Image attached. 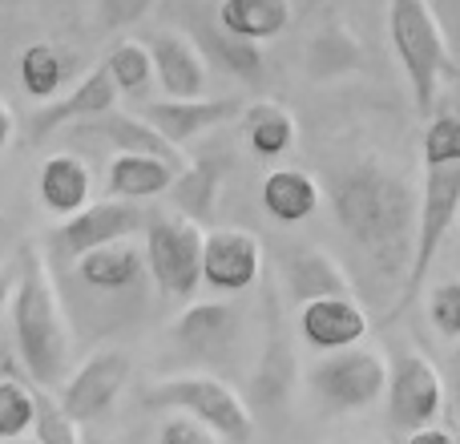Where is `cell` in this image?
<instances>
[{
  "mask_svg": "<svg viewBox=\"0 0 460 444\" xmlns=\"http://www.w3.org/2000/svg\"><path fill=\"white\" fill-rule=\"evenodd\" d=\"M174 340L199 360H223L243 340V311L234 303H194L174 319Z\"/></svg>",
  "mask_w": 460,
  "mask_h": 444,
  "instance_id": "2e32d148",
  "label": "cell"
},
{
  "mask_svg": "<svg viewBox=\"0 0 460 444\" xmlns=\"http://www.w3.org/2000/svg\"><path fill=\"white\" fill-rule=\"evenodd\" d=\"M295 348L283 332V315H279V299L275 291H267V340H262V351L254 360V372H251V413L259 416H279L287 413L295 396Z\"/></svg>",
  "mask_w": 460,
  "mask_h": 444,
  "instance_id": "30bf717a",
  "label": "cell"
},
{
  "mask_svg": "<svg viewBox=\"0 0 460 444\" xmlns=\"http://www.w3.org/2000/svg\"><path fill=\"white\" fill-rule=\"evenodd\" d=\"M283 279L299 307L315 299H332V295H351L348 271L319 246H291L283 254Z\"/></svg>",
  "mask_w": 460,
  "mask_h": 444,
  "instance_id": "ffe728a7",
  "label": "cell"
},
{
  "mask_svg": "<svg viewBox=\"0 0 460 444\" xmlns=\"http://www.w3.org/2000/svg\"><path fill=\"white\" fill-rule=\"evenodd\" d=\"M129 372H134V364H129L126 351H93L77 372L65 376L57 400H61V408L77 424L97 421V416L110 413L113 400L121 396V388L129 384Z\"/></svg>",
  "mask_w": 460,
  "mask_h": 444,
  "instance_id": "8fae6325",
  "label": "cell"
},
{
  "mask_svg": "<svg viewBox=\"0 0 460 444\" xmlns=\"http://www.w3.org/2000/svg\"><path fill=\"white\" fill-rule=\"evenodd\" d=\"M364 65V53H359L356 37H351L343 24H327L307 49V73L311 77H340V73H351Z\"/></svg>",
  "mask_w": 460,
  "mask_h": 444,
  "instance_id": "f1b7e54d",
  "label": "cell"
},
{
  "mask_svg": "<svg viewBox=\"0 0 460 444\" xmlns=\"http://www.w3.org/2000/svg\"><path fill=\"white\" fill-rule=\"evenodd\" d=\"M158 444H218L215 432L207 424H199L194 416H174V421L162 424V437Z\"/></svg>",
  "mask_w": 460,
  "mask_h": 444,
  "instance_id": "d590c367",
  "label": "cell"
},
{
  "mask_svg": "<svg viewBox=\"0 0 460 444\" xmlns=\"http://www.w3.org/2000/svg\"><path fill=\"white\" fill-rule=\"evenodd\" d=\"M388 40L408 81L412 105L424 121L440 93V73L448 65V45L429 0H388Z\"/></svg>",
  "mask_w": 460,
  "mask_h": 444,
  "instance_id": "3957f363",
  "label": "cell"
},
{
  "mask_svg": "<svg viewBox=\"0 0 460 444\" xmlns=\"http://www.w3.org/2000/svg\"><path fill=\"white\" fill-rule=\"evenodd\" d=\"M262 275V243L251 230L215 226L202 246V283L218 295H243Z\"/></svg>",
  "mask_w": 460,
  "mask_h": 444,
  "instance_id": "7c38bea8",
  "label": "cell"
},
{
  "mask_svg": "<svg viewBox=\"0 0 460 444\" xmlns=\"http://www.w3.org/2000/svg\"><path fill=\"white\" fill-rule=\"evenodd\" d=\"M243 134L254 158H283L295 146V118L279 102H254L243 110Z\"/></svg>",
  "mask_w": 460,
  "mask_h": 444,
  "instance_id": "4316f807",
  "label": "cell"
},
{
  "mask_svg": "<svg viewBox=\"0 0 460 444\" xmlns=\"http://www.w3.org/2000/svg\"><path fill=\"white\" fill-rule=\"evenodd\" d=\"M8 138H13V113H8V105L0 102V150L8 146Z\"/></svg>",
  "mask_w": 460,
  "mask_h": 444,
  "instance_id": "f35d334b",
  "label": "cell"
},
{
  "mask_svg": "<svg viewBox=\"0 0 460 444\" xmlns=\"http://www.w3.org/2000/svg\"><path fill=\"white\" fill-rule=\"evenodd\" d=\"M154 8V0H97V21L105 32H118L137 24Z\"/></svg>",
  "mask_w": 460,
  "mask_h": 444,
  "instance_id": "e575fe53",
  "label": "cell"
},
{
  "mask_svg": "<svg viewBox=\"0 0 460 444\" xmlns=\"http://www.w3.org/2000/svg\"><path fill=\"white\" fill-rule=\"evenodd\" d=\"M445 392L453 396V413H456V429H460V348L448 356V364H445Z\"/></svg>",
  "mask_w": 460,
  "mask_h": 444,
  "instance_id": "8d00e7d4",
  "label": "cell"
},
{
  "mask_svg": "<svg viewBox=\"0 0 460 444\" xmlns=\"http://www.w3.org/2000/svg\"><path fill=\"white\" fill-rule=\"evenodd\" d=\"M13 340L32 384L49 392L61 388L73 360V332L57 283L49 275V262L37 246L21 251V271L13 287Z\"/></svg>",
  "mask_w": 460,
  "mask_h": 444,
  "instance_id": "7a4b0ae2",
  "label": "cell"
},
{
  "mask_svg": "<svg viewBox=\"0 0 460 444\" xmlns=\"http://www.w3.org/2000/svg\"><path fill=\"white\" fill-rule=\"evenodd\" d=\"M154 77L166 97H202L207 93V57L199 53L190 37L182 32H158L150 40Z\"/></svg>",
  "mask_w": 460,
  "mask_h": 444,
  "instance_id": "ac0fdd59",
  "label": "cell"
},
{
  "mask_svg": "<svg viewBox=\"0 0 460 444\" xmlns=\"http://www.w3.org/2000/svg\"><path fill=\"white\" fill-rule=\"evenodd\" d=\"M429 319L445 340H460V279H445L429 295Z\"/></svg>",
  "mask_w": 460,
  "mask_h": 444,
  "instance_id": "836d02e7",
  "label": "cell"
},
{
  "mask_svg": "<svg viewBox=\"0 0 460 444\" xmlns=\"http://www.w3.org/2000/svg\"><path fill=\"white\" fill-rule=\"evenodd\" d=\"M190 40L199 45V53L207 57V61H215L223 73H230V77H238V81H246V85H259L262 73H267L259 45H254V40L234 37V32H226L223 24H218V16L210 21V16L194 13L190 16Z\"/></svg>",
  "mask_w": 460,
  "mask_h": 444,
  "instance_id": "44dd1931",
  "label": "cell"
},
{
  "mask_svg": "<svg viewBox=\"0 0 460 444\" xmlns=\"http://www.w3.org/2000/svg\"><path fill=\"white\" fill-rule=\"evenodd\" d=\"M37 421H32V432H37V444H81L77 421L61 408V400L53 396L49 388H37Z\"/></svg>",
  "mask_w": 460,
  "mask_h": 444,
  "instance_id": "1f68e13d",
  "label": "cell"
},
{
  "mask_svg": "<svg viewBox=\"0 0 460 444\" xmlns=\"http://www.w3.org/2000/svg\"><path fill=\"white\" fill-rule=\"evenodd\" d=\"M13 287H16V275L13 271H0V307L13 299Z\"/></svg>",
  "mask_w": 460,
  "mask_h": 444,
  "instance_id": "ab89813d",
  "label": "cell"
},
{
  "mask_svg": "<svg viewBox=\"0 0 460 444\" xmlns=\"http://www.w3.org/2000/svg\"><path fill=\"white\" fill-rule=\"evenodd\" d=\"M0 4H13V0H0Z\"/></svg>",
  "mask_w": 460,
  "mask_h": 444,
  "instance_id": "7bdbcfd3",
  "label": "cell"
},
{
  "mask_svg": "<svg viewBox=\"0 0 460 444\" xmlns=\"http://www.w3.org/2000/svg\"><path fill=\"white\" fill-rule=\"evenodd\" d=\"M0 444H29V440H0ZM32 444H37V440H32Z\"/></svg>",
  "mask_w": 460,
  "mask_h": 444,
  "instance_id": "b9f144b4",
  "label": "cell"
},
{
  "mask_svg": "<svg viewBox=\"0 0 460 444\" xmlns=\"http://www.w3.org/2000/svg\"><path fill=\"white\" fill-rule=\"evenodd\" d=\"M456 218H460V162H424L416 254H412V271H408V283H404V295H400L396 311L412 307V299L424 291V283H429V275H432V262H437V254H440V243L448 238Z\"/></svg>",
  "mask_w": 460,
  "mask_h": 444,
  "instance_id": "5b68a950",
  "label": "cell"
},
{
  "mask_svg": "<svg viewBox=\"0 0 460 444\" xmlns=\"http://www.w3.org/2000/svg\"><path fill=\"white\" fill-rule=\"evenodd\" d=\"M81 444H118V440H110V437H85Z\"/></svg>",
  "mask_w": 460,
  "mask_h": 444,
  "instance_id": "60d3db41",
  "label": "cell"
},
{
  "mask_svg": "<svg viewBox=\"0 0 460 444\" xmlns=\"http://www.w3.org/2000/svg\"><path fill=\"white\" fill-rule=\"evenodd\" d=\"M424 162H460V113H432L429 118Z\"/></svg>",
  "mask_w": 460,
  "mask_h": 444,
  "instance_id": "d6a6232c",
  "label": "cell"
},
{
  "mask_svg": "<svg viewBox=\"0 0 460 444\" xmlns=\"http://www.w3.org/2000/svg\"><path fill=\"white\" fill-rule=\"evenodd\" d=\"M146 408H166V413L194 416L199 424H207L215 437L223 440H251L254 432V413L226 380L210 372H178L170 380H158L154 388L142 392Z\"/></svg>",
  "mask_w": 460,
  "mask_h": 444,
  "instance_id": "277c9868",
  "label": "cell"
},
{
  "mask_svg": "<svg viewBox=\"0 0 460 444\" xmlns=\"http://www.w3.org/2000/svg\"><path fill=\"white\" fill-rule=\"evenodd\" d=\"M207 230L186 215H158L146 222V267L166 299L186 303L202 287Z\"/></svg>",
  "mask_w": 460,
  "mask_h": 444,
  "instance_id": "8992f818",
  "label": "cell"
},
{
  "mask_svg": "<svg viewBox=\"0 0 460 444\" xmlns=\"http://www.w3.org/2000/svg\"><path fill=\"white\" fill-rule=\"evenodd\" d=\"M146 271H150L146 267V246H137L134 238L97 246V251H89L77 259V279L89 287V291H102V295L134 291V287H142Z\"/></svg>",
  "mask_w": 460,
  "mask_h": 444,
  "instance_id": "d6986e66",
  "label": "cell"
},
{
  "mask_svg": "<svg viewBox=\"0 0 460 444\" xmlns=\"http://www.w3.org/2000/svg\"><path fill=\"white\" fill-rule=\"evenodd\" d=\"M408 444H460V437L448 429H420L408 437Z\"/></svg>",
  "mask_w": 460,
  "mask_h": 444,
  "instance_id": "74e56055",
  "label": "cell"
},
{
  "mask_svg": "<svg viewBox=\"0 0 460 444\" xmlns=\"http://www.w3.org/2000/svg\"><path fill=\"white\" fill-rule=\"evenodd\" d=\"M311 396L327 408V413H364L388 392V364L380 351L372 348H343L327 351L323 360H315L307 372Z\"/></svg>",
  "mask_w": 460,
  "mask_h": 444,
  "instance_id": "52a82bcc",
  "label": "cell"
},
{
  "mask_svg": "<svg viewBox=\"0 0 460 444\" xmlns=\"http://www.w3.org/2000/svg\"><path fill=\"white\" fill-rule=\"evenodd\" d=\"M223 174H226V158H215V154H202V158L186 162V170L170 186V202H174L178 215H186L190 222H199V226L215 218Z\"/></svg>",
  "mask_w": 460,
  "mask_h": 444,
  "instance_id": "d4e9b609",
  "label": "cell"
},
{
  "mask_svg": "<svg viewBox=\"0 0 460 444\" xmlns=\"http://www.w3.org/2000/svg\"><path fill=\"white\" fill-rule=\"evenodd\" d=\"M367 327H372V319L356 295H332V299H315L299 307V335L315 351L356 348L367 335Z\"/></svg>",
  "mask_w": 460,
  "mask_h": 444,
  "instance_id": "9a60e30c",
  "label": "cell"
},
{
  "mask_svg": "<svg viewBox=\"0 0 460 444\" xmlns=\"http://www.w3.org/2000/svg\"><path fill=\"white\" fill-rule=\"evenodd\" d=\"M118 97L121 93H118V85H113L110 69H105V65H93L85 77H77V85H73V89H65L61 97L45 102L37 113H32L29 142L40 146V142H49V138H53L61 126H73V121L81 126V121H89V118H97V113L113 110V102H118Z\"/></svg>",
  "mask_w": 460,
  "mask_h": 444,
  "instance_id": "4fadbf2b",
  "label": "cell"
},
{
  "mask_svg": "<svg viewBox=\"0 0 460 444\" xmlns=\"http://www.w3.org/2000/svg\"><path fill=\"white\" fill-rule=\"evenodd\" d=\"M146 210L137 202L126 199H105V202H89L85 210H77L73 218H65L53 230V246L61 259L77 262L81 254L97 251V246L121 243V238H134L137 230H146Z\"/></svg>",
  "mask_w": 460,
  "mask_h": 444,
  "instance_id": "9c48e42d",
  "label": "cell"
},
{
  "mask_svg": "<svg viewBox=\"0 0 460 444\" xmlns=\"http://www.w3.org/2000/svg\"><path fill=\"white\" fill-rule=\"evenodd\" d=\"M37 191H40V202H45L49 215L73 218L77 210L89 207L93 174H89V166L77 158V154H53L37 174Z\"/></svg>",
  "mask_w": 460,
  "mask_h": 444,
  "instance_id": "7402d4cb",
  "label": "cell"
},
{
  "mask_svg": "<svg viewBox=\"0 0 460 444\" xmlns=\"http://www.w3.org/2000/svg\"><path fill=\"white\" fill-rule=\"evenodd\" d=\"M182 174L178 166L162 158H146V154H113L110 170H105V186H110L113 199L126 202H146L158 199V194H170L174 178Z\"/></svg>",
  "mask_w": 460,
  "mask_h": 444,
  "instance_id": "603a6c76",
  "label": "cell"
},
{
  "mask_svg": "<svg viewBox=\"0 0 460 444\" xmlns=\"http://www.w3.org/2000/svg\"><path fill=\"white\" fill-rule=\"evenodd\" d=\"M388 424L392 432H412L432 429V421L440 416L445 404V376L432 360H424L420 351H404L388 364Z\"/></svg>",
  "mask_w": 460,
  "mask_h": 444,
  "instance_id": "ba28073f",
  "label": "cell"
},
{
  "mask_svg": "<svg viewBox=\"0 0 460 444\" xmlns=\"http://www.w3.org/2000/svg\"><path fill=\"white\" fill-rule=\"evenodd\" d=\"M218 24L243 40H275L291 24V0H223Z\"/></svg>",
  "mask_w": 460,
  "mask_h": 444,
  "instance_id": "484cf974",
  "label": "cell"
},
{
  "mask_svg": "<svg viewBox=\"0 0 460 444\" xmlns=\"http://www.w3.org/2000/svg\"><path fill=\"white\" fill-rule=\"evenodd\" d=\"M73 73V53L49 45V40H37L21 53V85L32 102H53L57 93L65 89Z\"/></svg>",
  "mask_w": 460,
  "mask_h": 444,
  "instance_id": "83f0119b",
  "label": "cell"
},
{
  "mask_svg": "<svg viewBox=\"0 0 460 444\" xmlns=\"http://www.w3.org/2000/svg\"><path fill=\"white\" fill-rule=\"evenodd\" d=\"M243 113V102L238 97H162V102H150L142 110V118L166 138L170 146L182 150L186 142L210 134L215 126L238 118Z\"/></svg>",
  "mask_w": 460,
  "mask_h": 444,
  "instance_id": "5bb4252c",
  "label": "cell"
},
{
  "mask_svg": "<svg viewBox=\"0 0 460 444\" xmlns=\"http://www.w3.org/2000/svg\"><path fill=\"white\" fill-rule=\"evenodd\" d=\"M102 65L110 69L118 93H142L154 81V57H150V45H142V40H118Z\"/></svg>",
  "mask_w": 460,
  "mask_h": 444,
  "instance_id": "f546056e",
  "label": "cell"
},
{
  "mask_svg": "<svg viewBox=\"0 0 460 444\" xmlns=\"http://www.w3.org/2000/svg\"><path fill=\"white\" fill-rule=\"evenodd\" d=\"M327 199H332V215L340 222L343 238L359 259L364 299L384 303V311L396 315L416 254L420 191H412L404 170L388 166L376 154H364V158L332 170Z\"/></svg>",
  "mask_w": 460,
  "mask_h": 444,
  "instance_id": "6da1fadb",
  "label": "cell"
},
{
  "mask_svg": "<svg viewBox=\"0 0 460 444\" xmlns=\"http://www.w3.org/2000/svg\"><path fill=\"white\" fill-rule=\"evenodd\" d=\"M81 134L105 142L113 154H146V158H162V162H170V166L186 170L182 150H178V146H170L166 138H162L158 129L142 118V113L105 110V113H97V118L81 121Z\"/></svg>",
  "mask_w": 460,
  "mask_h": 444,
  "instance_id": "e0dca14e",
  "label": "cell"
},
{
  "mask_svg": "<svg viewBox=\"0 0 460 444\" xmlns=\"http://www.w3.org/2000/svg\"><path fill=\"white\" fill-rule=\"evenodd\" d=\"M259 199H262V210H267L275 222H283V226H295V222H303V218L315 215L323 191H319V182L307 174V170L283 166V170H270V174L262 178Z\"/></svg>",
  "mask_w": 460,
  "mask_h": 444,
  "instance_id": "cb8c5ba5",
  "label": "cell"
},
{
  "mask_svg": "<svg viewBox=\"0 0 460 444\" xmlns=\"http://www.w3.org/2000/svg\"><path fill=\"white\" fill-rule=\"evenodd\" d=\"M37 421V392L32 384L0 380V440H21Z\"/></svg>",
  "mask_w": 460,
  "mask_h": 444,
  "instance_id": "4dcf8cb0",
  "label": "cell"
}]
</instances>
